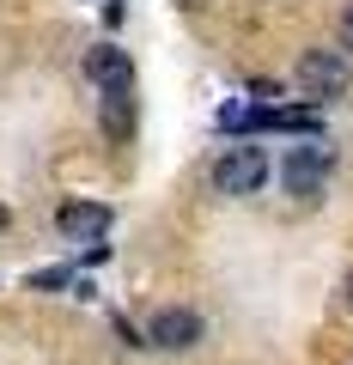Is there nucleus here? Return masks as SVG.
I'll use <instances>...</instances> for the list:
<instances>
[{"label":"nucleus","mask_w":353,"mask_h":365,"mask_svg":"<svg viewBox=\"0 0 353 365\" xmlns=\"http://www.w3.org/2000/svg\"><path fill=\"white\" fill-rule=\"evenodd\" d=\"M329 165H335V153L323 146V134H305V146H287V153H280V182H287V195L317 201Z\"/></svg>","instance_id":"1"},{"label":"nucleus","mask_w":353,"mask_h":365,"mask_svg":"<svg viewBox=\"0 0 353 365\" xmlns=\"http://www.w3.org/2000/svg\"><path fill=\"white\" fill-rule=\"evenodd\" d=\"M268 153L262 146H250V140H237V146H225L220 158H213V189L220 195H256L262 182H268Z\"/></svg>","instance_id":"2"},{"label":"nucleus","mask_w":353,"mask_h":365,"mask_svg":"<svg viewBox=\"0 0 353 365\" xmlns=\"http://www.w3.org/2000/svg\"><path fill=\"white\" fill-rule=\"evenodd\" d=\"M347 86H353L347 49H305V61H299V91L311 98V104H329V98H341Z\"/></svg>","instance_id":"3"},{"label":"nucleus","mask_w":353,"mask_h":365,"mask_svg":"<svg viewBox=\"0 0 353 365\" xmlns=\"http://www.w3.org/2000/svg\"><path fill=\"white\" fill-rule=\"evenodd\" d=\"M146 341L165 347V353H189V347L201 341V317L183 311V304H170V311H158L153 323H146Z\"/></svg>","instance_id":"4"},{"label":"nucleus","mask_w":353,"mask_h":365,"mask_svg":"<svg viewBox=\"0 0 353 365\" xmlns=\"http://www.w3.org/2000/svg\"><path fill=\"white\" fill-rule=\"evenodd\" d=\"M86 79H92L98 91H128V86H134V61H128V49H116V43H98V49H86Z\"/></svg>","instance_id":"5"},{"label":"nucleus","mask_w":353,"mask_h":365,"mask_svg":"<svg viewBox=\"0 0 353 365\" xmlns=\"http://www.w3.org/2000/svg\"><path fill=\"white\" fill-rule=\"evenodd\" d=\"M55 225H61V237H79V244H98V237L110 232V207H98V201H67V207L55 213Z\"/></svg>","instance_id":"6"},{"label":"nucleus","mask_w":353,"mask_h":365,"mask_svg":"<svg viewBox=\"0 0 353 365\" xmlns=\"http://www.w3.org/2000/svg\"><path fill=\"white\" fill-rule=\"evenodd\" d=\"M262 128H275V134H323V116H317V104H299V110H275L268 104Z\"/></svg>","instance_id":"7"},{"label":"nucleus","mask_w":353,"mask_h":365,"mask_svg":"<svg viewBox=\"0 0 353 365\" xmlns=\"http://www.w3.org/2000/svg\"><path fill=\"white\" fill-rule=\"evenodd\" d=\"M104 134L110 140H128L134 134V86L128 91H104Z\"/></svg>","instance_id":"8"},{"label":"nucleus","mask_w":353,"mask_h":365,"mask_svg":"<svg viewBox=\"0 0 353 365\" xmlns=\"http://www.w3.org/2000/svg\"><path fill=\"white\" fill-rule=\"evenodd\" d=\"M67 280H73L67 268H43V274H31V287H37V292H55V287H67Z\"/></svg>","instance_id":"9"},{"label":"nucleus","mask_w":353,"mask_h":365,"mask_svg":"<svg viewBox=\"0 0 353 365\" xmlns=\"http://www.w3.org/2000/svg\"><path fill=\"white\" fill-rule=\"evenodd\" d=\"M341 49H353V6L341 13Z\"/></svg>","instance_id":"10"},{"label":"nucleus","mask_w":353,"mask_h":365,"mask_svg":"<svg viewBox=\"0 0 353 365\" xmlns=\"http://www.w3.org/2000/svg\"><path fill=\"white\" fill-rule=\"evenodd\" d=\"M6 225H13V207H6V201H0V232H6Z\"/></svg>","instance_id":"11"},{"label":"nucleus","mask_w":353,"mask_h":365,"mask_svg":"<svg viewBox=\"0 0 353 365\" xmlns=\"http://www.w3.org/2000/svg\"><path fill=\"white\" fill-rule=\"evenodd\" d=\"M177 6H208V0H177Z\"/></svg>","instance_id":"12"},{"label":"nucleus","mask_w":353,"mask_h":365,"mask_svg":"<svg viewBox=\"0 0 353 365\" xmlns=\"http://www.w3.org/2000/svg\"><path fill=\"white\" fill-rule=\"evenodd\" d=\"M347 304H353V274H347Z\"/></svg>","instance_id":"13"}]
</instances>
